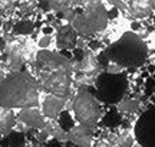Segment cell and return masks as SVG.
<instances>
[{"mask_svg": "<svg viewBox=\"0 0 155 147\" xmlns=\"http://www.w3.org/2000/svg\"><path fill=\"white\" fill-rule=\"evenodd\" d=\"M72 59V58H71ZM71 59L58 51H39L29 72L38 81L42 92L69 98L75 94Z\"/></svg>", "mask_w": 155, "mask_h": 147, "instance_id": "1", "label": "cell"}, {"mask_svg": "<svg viewBox=\"0 0 155 147\" xmlns=\"http://www.w3.org/2000/svg\"><path fill=\"white\" fill-rule=\"evenodd\" d=\"M42 90L28 69L9 72L0 82V108L19 111L40 107Z\"/></svg>", "mask_w": 155, "mask_h": 147, "instance_id": "2", "label": "cell"}, {"mask_svg": "<svg viewBox=\"0 0 155 147\" xmlns=\"http://www.w3.org/2000/svg\"><path fill=\"white\" fill-rule=\"evenodd\" d=\"M108 62H114L125 69H137L144 67L150 58L148 45L137 33L128 30L118 40L108 45L102 51Z\"/></svg>", "mask_w": 155, "mask_h": 147, "instance_id": "3", "label": "cell"}, {"mask_svg": "<svg viewBox=\"0 0 155 147\" xmlns=\"http://www.w3.org/2000/svg\"><path fill=\"white\" fill-rule=\"evenodd\" d=\"M76 16L72 22L78 38L94 39L105 32L109 26L108 9L104 2H75Z\"/></svg>", "mask_w": 155, "mask_h": 147, "instance_id": "4", "label": "cell"}, {"mask_svg": "<svg viewBox=\"0 0 155 147\" xmlns=\"http://www.w3.org/2000/svg\"><path fill=\"white\" fill-rule=\"evenodd\" d=\"M71 113L76 124L85 125L94 131H96L104 115L101 101L88 88H76L73 94Z\"/></svg>", "mask_w": 155, "mask_h": 147, "instance_id": "5", "label": "cell"}, {"mask_svg": "<svg viewBox=\"0 0 155 147\" xmlns=\"http://www.w3.org/2000/svg\"><path fill=\"white\" fill-rule=\"evenodd\" d=\"M95 87L99 91L102 100L114 102L115 105L125 98V92L128 91V82L122 75H109L105 72L98 77Z\"/></svg>", "mask_w": 155, "mask_h": 147, "instance_id": "6", "label": "cell"}, {"mask_svg": "<svg viewBox=\"0 0 155 147\" xmlns=\"http://www.w3.org/2000/svg\"><path fill=\"white\" fill-rule=\"evenodd\" d=\"M134 136L141 147H155V107L147 110L138 118Z\"/></svg>", "mask_w": 155, "mask_h": 147, "instance_id": "7", "label": "cell"}, {"mask_svg": "<svg viewBox=\"0 0 155 147\" xmlns=\"http://www.w3.org/2000/svg\"><path fill=\"white\" fill-rule=\"evenodd\" d=\"M68 98H62L58 95H50L42 92L40 97V110L46 120H58L61 114L65 111Z\"/></svg>", "mask_w": 155, "mask_h": 147, "instance_id": "8", "label": "cell"}, {"mask_svg": "<svg viewBox=\"0 0 155 147\" xmlns=\"http://www.w3.org/2000/svg\"><path fill=\"white\" fill-rule=\"evenodd\" d=\"M55 42L58 52L75 51L78 42V33L71 25L63 23L61 28H58L55 30Z\"/></svg>", "mask_w": 155, "mask_h": 147, "instance_id": "9", "label": "cell"}, {"mask_svg": "<svg viewBox=\"0 0 155 147\" xmlns=\"http://www.w3.org/2000/svg\"><path fill=\"white\" fill-rule=\"evenodd\" d=\"M16 117L19 121L26 124L32 131H40L45 128L46 118L40 107H32V108H23L16 111Z\"/></svg>", "mask_w": 155, "mask_h": 147, "instance_id": "10", "label": "cell"}, {"mask_svg": "<svg viewBox=\"0 0 155 147\" xmlns=\"http://www.w3.org/2000/svg\"><path fill=\"white\" fill-rule=\"evenodd\" d=\"M68 142L78 147H95V131L81 124H75L68 131Z\"/></svg>", "mask_w": 155, "mask_h": 147, "instance_id": "11", "label": "cell"}, {"mask_svg": "<svg viewBox=\"0 0 155 147\" xmlns=\"http://www.w3.org/2000/svg\"><path fill=\"white\" fill-rule=\"evenodd\" d=\"M17 123L16 111L13 110H6V108H0V137L10 136L13 133V128Z\"/></svg>", "mask_w": 155, "mask_h": 147, "instance_id": "12", "label": "cell"}, {"mask_svg": "<svg viewBox=\"0 0 155 147\" xmlns=\"http://www.w3.org/2000/svg\"><path fill=\"white\" fill-rule=\"evenodd\" d=\"M109 140L112 143V147H135L137 144L134 133L128 128H124L116 133L109 131Z\"/></svg>", "mask_w": 155, "mask_h": 147, "instance_id": "13", "label": "cell"}, {"mask_svg": "<svg viewBox=\"0 0 155 147\" xmlns=\"http://www.w3.org/2000/svg\"><path fill=\"white\" fill-rule=\"evenodd\" d=\"M142 102L139 98H124L115 105L118 114H121L124 117H131V115H137L141 111Z\"/></svg>", "mask_w": 155, "mask_h": 147, "instance_id": "14", "label": "cell"}, {"mask_svg": "<svg viewBox=\"0 0 155 147\" xmlns=\"http://www.w3.org/2000/svg\"><path fill=\"white\" fill-rule=\"evenodd\" d=\"M50 138H55L61 143H68V133L61 127L58 120H46V124L43 128Z\"/></svg>", "mask_w": 155, "mask_h": 147, "instance_id": "15", "label": "cell"}, {"mask_svg": "<svg viewBox=\"0 0 155 147\" xmlns=\"http://www.w3.org/2000/svg\"><path fill=\"white\" fill-rule=\"evenodd\" d=\"M35 32V22L32 19H20L16 20L12 33L17 38H29Z\"/></svg>", "mask_w": 155, "mask_h": 147, "instance_id": "16", "label": "cell"}, {"mask_svg": "<svg viewBox=\"0 0 155 147\" xmlns=\"http://www.w3.org/2000/svg\"><path fill=\"white\" fill-rule=\"evenodd\" d=\"M39 51H56V42L55 35H42L36 39Z\"/></svg>", "mask_w": 155, "mask_h": 147, "instance_id": "17", "label": "cell"}, {"mask_svg": "<svg viewBox=\"0 0 155 147\" xmlns=\"http://www.w3.org/2000/svg\"><path fill=\"white\" fill-rule=\"evenodd\" d=\"M95 147H112V143L109 140V131H105L99 138H96Z\"/></svg>", "mask_w": 155, "mask_h": 147, "instance_id": "18", "label": "cell"}, {"mask_svg": "<svg viewBox=\"0 0 155 147\" xmlns=\"http://www.w3.org/2000/svg\"><path fill=\"white\" fill-rule=\"evenodd\" d=\"M6 75H7V74H6L5 71H3V69H0V82H2V81L5 79V77H6Z\"/></svg>", "mask_w": 155, "mask_h": 147, "instance_id": "19", "label": "cell"}, {"mask_svg": "<svg viewBox=\"0 0 155 147\" xmlns=\"http://www.w3.org/2000/svg\"><path fill=\"white\" fill-rule=\"evenodd\" d=\"M22 147H35V144H33V143H32V142H26V143H25V144H23Z\"/></svg>", "mask_w": 155, "mask_h": 147, "instance_id": "20", "label": "cell"}, {"mask_svg": "<svg viewBox=\"0 0 155 147\" xmlns=\"http://www.w3.org/2000/svg\"><path fill=\"white\" fill-rule=\"evenodd\" d=\"M2 26H3V19L0 17V39H2V35H3V32H2Z\"/></svg>", "mask_w": 155, "mask_h": 147, "instance_id": "21", "label": "cell"}, {"mask_svg": "<svg viewBox=\"0 0 155 147\" xmlns=\"http://www.w3.org/2000/svg\"><path fill=\"white\" fill-rule=\"evenodd\" d=\"M152 97H154V101H155V84H154V88H152Z\"/></svg>", "mask_w": 155, "mask_h": 147, "instance_id": "22", "label": "cell"}, {"mask_svg": "<svg viewBox=\"0 0 155 147\" xmlns=\"http://www.w3.org/2000/svg\"><path fill=\"white\" fill-rule=\"evenodd\" d=\"M65 147H66V146H65Z\"/></svg>", "mask_w": 155, "mask_h": 147, "instance_id": "23", "label": "cell"}]
</instances>
